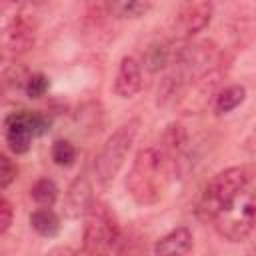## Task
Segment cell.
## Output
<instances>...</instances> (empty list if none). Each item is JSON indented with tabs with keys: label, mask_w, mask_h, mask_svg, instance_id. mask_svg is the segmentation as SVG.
Returning a JSON list of instances; mask_svg holds the SVG:
<instances>
[{
	"label": "cell",
	"mask_w": 256,
	"mask_h": 256,
	"mask_svg": "<svg viewBox=\"0 0 256 256\" xmlns=\"http://www.w3.org/2000/svg\"><path fill=\"white\" fill-rule=\"evenodd\" d=\"M168 164L160 148L146 146L136 152L126 176V192L140 206H152L160 202L166 188Z\"/></svg>",
	"instance_id": "obj_1"
},
{
	"label": "cell",
	"mask_w": 256,
	"mask_h": 256,
	"mask_svg": "<svg viewBox=\"0 0 256 256\" xmlns=\"http://www.w3.org/2000/svg\"><path fill=\"white\" fill-rule=\"evenodd\" d=\"M140 130V118H130L124 124H120L102 144L94 158V180L100 190H108L116 176L120 174L126 156L138 136Z\"/></svg>",
	"instance_id": "obj_2"
},
{
	"label": "cell",
	"mask_w": 256,
	"mask_h": 256,
	"mask_svg": "<svg viewBox=\"0 0 256 256\" xmlns=\"http://www.w3.org/2000/svg\"><path fill=\"white\" fill-rule=\"evenodd\" d=\"M250 178L246 166H230L214 174L202 192L198 206L200 214L206 220H212L218 212L226 210L250 186Z\"/></svg>",
	"instance_id": "obj_3"
},
{
	"label": "cell",
	"mask_w": 256,
	"mask_h": 256,
	"mask_svg": "<svg viewBox=\"0 0 256 256\" xmlns=\"http://www.w3.org/2000/svg\"><path fill=\"white\" fill-rule=\"evenodd\" d=\"M122 244V230L110 212V208L102 202L90 206L84 216L82 228V246L88 254H112L118 252Z\"/></svg>",
	"instance_id": "obj_4"
},
{
	"label": "cell",
	"mask_w": 256,
	"mask_h": 256,
	"mask_svg": "<svg viewBox=\"0 0 256 256\" xmlns=\"http://www.w3.org/2000/svg\"><path fill=\"white\" fill-rule=\"evenodd\" d=\"M214 230L228 242H242L256 228V192L250 186L212 220Z\"/></svg>",
	"instance_id": "obj_5"
},
{
	"label": "cell",
	"mask_w": 256,
	"mask_h": 256,
	"mask_svg": "<svg viewBox=\"0 0 256 256\" xmlns=\"http://www.w3.org/2000/svg\"><path fill=\"white\" fill-rule=\"evenodd\" d=\"M214 14V0H180L176 12H174V22H172V32L180 40H188L202 32Z\"/></svg>",
	"instance_id": "obj_6"
},
{
	"label": "cell",
	"mask_w": 256,
	"mask_h": 256,
	"mask_svg": "<svg viewBox=\"0 0 256 256\" xmlns=\"http://www.w3.org/2000/svg\"><path fill=\"white\" fill-rule=\"evenodd\" d=\"M34 42H36V28L26 16L16 14L4 24L2 48L6 56H14V58L22 56L34 46Z\"/></svg>",
	"instance_id": "obj_7"
},
{
	"label": "cell",
	"mask_w": 256,
	"mask_h": 256,
	"mask_svg": "<svg viewBox=\"0 0 256 256\" xmlns=\"http://www.w3.org/2000/svg\"><path fill=\"white\" fill-rule=\"evenodd\" d=\"M34 136H36V130H34L30 110L12 112L4 118V140L12 154H16V156L26 154L32 146Z\"/></svg>",
	"instance_id": "obj_8"
},
{
	"label": "cell",
	"mask_w": 256,
	"mask_h": 256,
	"mask_svg": "<svg viewBox=\"0 0 256 256\" xmlns=\"http://www.w3.org/2000/svg\"><path fill=\"white\" fill-rule=\"evenodd\" d=\"M160 152L170 172H182L188 166V132L180 122H170L164 128Z\"/></svg>",
	"instance_id": "obj_9"
},
{
	"label": "cell",
	"mask_w": 256,
	"mask_h": 256,
	"mask_svg": "<svg viewBox=\"0 0 256 256\" xmlns=\"http://www.w3.org/2000/svg\"><path fill=\"white\" fill-rule=\"evenodd\" d=\"M144 84V76H142V62L136 60L134 56H124L118 64L114 82H112V90L118 98H134Z\"/></svg>",
	"instance_id": "obj_10"
},
{
	"label": "cell",
	"mask_w": 256,
	"mask_h": 256,
	"mask_svg": "<svg viewBox=\"0 0 256 256\" xmlns=\"http://www.w3.org/2000/svg\"><path fill=\"white\" fill-rule=\"evenodd\" d=\"M94 204V188L86 174L76 176L64 194V214L72 220L84 218Z\"/></svg>",
	"instance_id": "obj_11"
},
{
	"label": "cell",
	"mask_w": 256,
	"mask_h": 256,
	"mask_svg": "<svg viewBox=\"0 0 256 256\" xmlns=\"http://www.w3.org/2000/svg\"><path fill=\"white\" fill-rule=\"evenodd\" d=\"M194 246V234L188 226H176L156 240L154 254H188Z\"/></svg>",
	"instance_id": "obj_12"
},
{
	"label": "cell",
	"mask_w": 256,
	"mask_h": 256,
	"mask_svg": "<svg viewBox=\"0 0 256 256\" xmlns=\"http://www.w3.org/2000/svg\"><path fill=\"white\" fill-rule=\"evenodd\" d=\"M152 0H106V10L116 20H136L150 12Z\"/></svg>",
	"instance_id": "obj_13"
},
{
	"label": "cell",
	"mask_w": 256,
	"mask_h": 256,
	"mask_svg": "<svg viewBox=\"0 0 256 256\" xmlns=\"http://www.w3.org/2000/svg\"><path fill=\"white\" fill-rule=\"evenodd\" d=\"M60 216L52 210V206H38L30 214V228L42 238H54L60 232Z\"/></svg>",
	"instance_id": "obj_14"
},
{
	"label": "cell",
	"mask_w": 256,
	"mask_h": 256,
	"mask_svg": "<svg viewBox=\"0 0 256 256\" xmlns=\"http://www.w3.org/2000/svg\"><path fill=\"white\" fill-rule=\"evenodd\" d=\"M172 56H174V52H172V48H170L168 42H152L146 48L144 56H142V64H144V68L148 72L158 74L160 70H164V68L170 66Z\"/></svg>",
	"instance_id": "obj_15"
},
{
	"label": "cell",
	"mask_w": 256,
	"mask_h": 256,
	"mask_svg": "<svg viewBox=\"0 0 256 256\" xmlns=\"http://www.w3.org/2000/svg\"><path fill=\"white\" fill-rule=\"evenodd\" d=\"M244 100H246V88L242 84H228L216 92L212 106L216 114H228L236 110Z\"/></svg>",
	"instance_id": "obj_16"
},
{
	"label": "cell",
	"mask_w": 256,
	"mask_h": 256,
	"mask_svg": "<svg viewBox=\"0 0 256 256\" xmlns=\"http://www.w3.org/2000/svg\"><path fill=\"white\" fill-rule=\"evenodd\" d=\"M30 198L38 206H54L58 200V186L50 178H38L30 188Z\"/></svg>",
	"instance_id": "obj_17"
},
{
	"label": "cell",
	"mask_w": 256,
	"mask_h": 256,
	"mask_svg": "<svg viewBox=\"0 0 256 256\" xmlns=\"http://www.w3.org/2000/svg\"><path fill=\"white\" fill-rule=\"evenodd\" d=\"M30 76V70L18 62V60H12L8 64H4L2 68V80H4V86L10 88V90H24V84Z\"/></svg>",
	"instance_id": "obj_18"
},
{
	"label": "cell",
	"mask_w": 256,
	"mask_h": 256,
	"mask_svg": "<svg viewBox=\"0 0 256 256\" xmlns=\"http://www.w3.org/2000/svg\"><path fill=\"white\" fill-rule=\"evenodd\" d=\"M50 156H52L54 164H58V166H72L78 152H76V146L70 140L58 138V140H54V144L50 148Z\"/></svg>",
	"instance_id": "obj_19"
},
{
	"label": "cell",
	"mask_w": 256,
	"mask_h": 256,
	"mask_svg": "<svg viewBox=\"0 0 256 256\" xmlns=\"http://www.w3.org/2000/svg\"><path fill=\"white\" fill-rule=\"evenodd\" d=\"M50 88V80L46 74L42 72H30L26 84H24V92L28 98H42Z\"/></svg>",
	"instance_id": "obj_20"
},
{
	"label": "cell",
	"mask_w": 256,
	"mask_h": 256,
	"mask_svg": "<svg viewBox=\"0 0 256 256\" xmlns=\"http://www.w3.org/2000/svg\"><path fill=\"white\" fill-rule=\"evenodd\" d=\"M16 174H18V166L12 162V158L8 154H0V188L6 190L14 180H16Z\"/></svg>",
	"instance_id": "obj_21"
},
{
	"label": "cell",
	"mask_w": 256,
	"mask_h": 256,
	"mask_svg": "<svg viewBox=\"0 0 256 256\" xmlns=\"http://www.w3.org/2000/svg\"><path fill=\"white\" fill-rule=\"evenodd\" d=\"M12 220H14V208L8 198H2L0 200V236H4L10 230Z\"/></svg>",
	"instance_id": "obj_22"
},
{
	"label": "cell",
	"mask_w": 256,
	"mask_h": 256,
	"mask_svg": "<svg viewBox=\"0 0 256 256\" xmlns=\"http://www.w3.org/2000/svg\"><path fill=\"white\" fill-rule=\"evenodd\" d=\"M6 2H20V0H6Z\"/></svg>",
	"instance_id": "obj_23"
}]
</instances>
